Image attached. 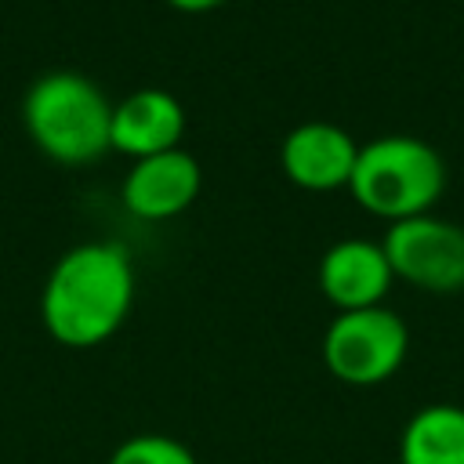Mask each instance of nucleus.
I'll return each mask as SVG.
<instances>
[{
	"instance_id": "obj_1",
	"label": "nucleus",
	"mask_w": 464,
	"mask_h": 464,
	"mask_svg": "<svg viewBox=\"0 0 464 464\" xmlns=\"http://www.w3.org/2000/svg\"><path fill=\"white\" fill-rule=\"evenodd\" d=\"M134 261L123 243L91 239L65 250L40 294V319L65 348L105 344L130 315Z\"/></svg>"
},
{
	"instance_id": "obj_2",
	"label": "nucleus",
	"mask_w": 464,
	"mask_h": 464,
	"mask_svg": "<svg viewBox=\"0 0 464 464\" xmlns=\"http://www.w3.org/2000/svg\"><path fill=\"white\" fill-rule=\"evenodd\" d=\"M22 123L33 145L62 167L98 163L112 149V102L94 80L72 69H51L33 80Z\"/></svg>"
},
{
	"instance_id": "obj_3",
	"label": "nucleus",
	"mask_w": 464,
	"mask_h": 464,
	"mask_svg": "<svg viewBox=\"0 0 464 464\" xmlns=\"http://www.w3.org/2000/svg\"><path fill=\"white\" fill-rule=\"evenodd\" d=\"M446 188V163L435 145L417 134H381L359 145V160L348 181L352 199L392 221L431 214Z\"/></svg>"
},
{
	"instance_id": "obj_4",
	"label": "nucleus",
	"mask_w": 464,
	"mask_h": 464,
	"mask_svg": "<svg viewBox=\"0 0 464 464\" xmlns=\"http://www.w3.org/2000/svg\"><path fill=\"white\" fill-rule=\"evenodd\" d=\"M323 366L352 388H373L395 377L410 352V326L399 312L373 304L337 312L323 334Z\"/></svg>"
},
{
	"instance_id": "obj_5",
	"label": "nucleus",
	"mask_w": 464,
	"mask_h": 464,
	"mask_svg": "<svg viewBox=\"0 0 464 464\" xmlns=\"http://www.w3.org/2000/svg\"><path fill=\"white\" fill-rule=\"evenodd\" d=\"M381 243L395 279L428 294L464 290V228L457 221L435 214L402 218L388 225Z\"/></svg>"
},
{
	"instance_id": "obj_6",
	"label": "nucleus",
	"mask_w": 464,
	"mask_h": 464,
	"mask_svg": "<svg viewBox=\"0 0 464 464\" xmlns=\"http://www.w3.org/2000/svg\"><path fill=\"white\" fill-rule=\"evenodd\" d=\"M315 283L334 312H355L381 304L395 283V272L381 239L344 236L323 250L315 265Z\"/></svg>"
},
{
	"instance_id": "obj_7",
	"label": "nucleus",
	"mask_w": 464,
	"mask_h": 464,
	"mask_svg": "<svg viewBox=\"0 0 464 464\" xmlns=\"http://www.w3.org/2000/svg\"><path fill=\"white\" fill-rule=\"evenodd\" d=\"M203 188V167L188 149H167L134 160L123 174L120 199L141 221H170L185 214Z\"/></svg>"
},
{
	"instance_id": "obj_8",
	"label": "nucleus",
	"mask_w": 464,
	"mask_h": 464,
	"mask_svg": "<svg viewBox=\"0 0 464 464\" xmlns=\"http://www.w3.org/2000/svg\"><path fill=\"white\" fill-rule=\"evenodd\" d=\"M359 160V141L330 120L297 123L279 145L283 174L304 192H337L348 188Z\"/></svg>"
},
{
	"instance_id": "obj_9",
	"label": "nucleus",
	"mask_w": 464,
	"mask_h": 464,
	"mask_svg": "<svg viewBox=\"0 0 464 464\" xmlns=\"http://www.w3.org/2000/svg\"><path fill=\"white\" fill-rule=\"evenodd\" d=\"M112 149L145 160L167 149H178L185 138V109L181 102L163 87H141L130 91L112 105Z\"/></svg>"
},
{
	"instance_id": "obj_10",
	"label": "nucleus",
	"mask_w": 464,
	"mask_h": 464,
	"mask_svg": "<svg viewBox=\"0 0 464 464\" xmlns=\"http://www.w3.org/2000/svg\"><path fill=\"white\" fill-rule=\"evenodd\" d=\"M399 464H464V406L428 402L399 435Z\"/></svg>"
},
{
	"instance_id": "obj_11",
	"label": "nucleus",
	"mask_w": 464,
	"mask_h": 464,
	"mask_svg": "<svg viewBox=\"0 0 464 464\" xmlns=\"http://www.w3.org/2000/svg\"><path fill=\"white\" fill-rule=\"evenodd\" d=\"M109 464H199V460L181 439L160 435V431H141V435L123 439L109 453Z\"/></svg>"
},
{
	"instance_id": "obj_12",
	"label": "nucleus",
	"mask_w": 464,
	"mask_h": 464,
	"mask_svg": "<svg viewBox=\"0 0 464 464\" xmlns=\"http://www.w3.org/2000/svg\"><path fill=\"white\" fill-rule=\"evenodd\" d=\"M163 4H170L174 11H185V14H203V11L221 7L225 0H163Z\"/></svg>"
}]
</instances>
